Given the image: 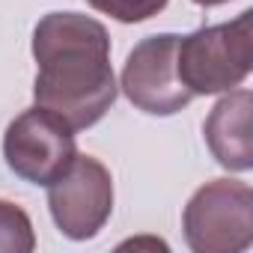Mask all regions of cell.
<instances>
[{"label": "cell", "mask_w": 253, "mask_h": 253, "mask_svg": "<svg viewBox=\"0 0 253 253\" xmlns=\"http://www.w3.org/2000/svg\"><path fill=\"white\" fill-rule=\"evenodd\" d=\"M197 6H206V9H211V6H223V3H229V0H194Z\"/></svg>", "instance_id": "30bf717a"}, {"label": "cell", "mask_w": 253, "mask_h": 253, "mask_svg": "<svg viewBox=\"0 0 253 253\" xmlns=\"http://www.w3.org/2000/svg\"><path fill=\"white\" fill-rule=\"evenodd\" d=\"M182 229L194 253L247 250L253 244V188L238 179L206 182L188 200Z\"/></svg>", "instance_id": "3957f363"}, {"label": "cell", "mask_w": 253, "mask_h": 253, "mask_svg": "<svg viewBox=\"0 0 253 253\" xmlns=\"http://www.w3.org/2000/svg\"><path fill=\"white\" fill-rule=\"evenodd\" d=\"M176 33H158L137 42L122 69V92L137 110L149 116H173L191 104L188 86L176 72Z\"/></svg>", "instance_id": "8992f818"}, {"label": "cell", "mask_w": 253, "mask_h": 253, "mask_svg": "<svg viewBox=\"0 0 253 253\" xmlns=\"http://www.w3.org/2000/svg\"><path fill=\"white\" fill-rule=\"evenodd\" d=\"M86 3L101 15H110L113 21L140 24V21H149L152 15H158L170 0H86Z\"/></svg>", "instance_id": "9c48e42d"}, {"label": "cell", "mask_w": 253, "mask_h": 253, "mask_svg": "<svg viewBox=\"0 0 253 253\" xmlns=\"http://www.w3.org/2000/svg\"><path fill=\"white\" fill-rule=\"evenodd\" d=\"M33 250H36V232L30 214L9 200H0V253H33Z\"/></svg>", "instance_id": "ba28073f"}, {"label": "cell", "mask_w": 253, "mask_h": 253, "mask_svg": "<svg viewBox=\"0 0 253 253\" xmlns=\"http://www.w3.org/2000/svg\"><path fill=\"white\" fill-rule=\"evenodd\" d=\"M250 18L253 12L244 9L232 21L209 24L179 36L176 72L191 95H220L244 84L253 69Z\"/></svg>", "instance_id": "7a4b0ae2"}, {"label": "cell", "mask_w": 253, "mask_h": 253, "mask_svg": "<svg viewBox=\"0 0 253 253\" xmlns=\"http://www.w3.org/2000/svg\"><path fill=\"white\" fill-rule=\"evenodd\" d=\"M33 60L39 66L33 98L84 131L113 107L116 75L110 66L107 27L81 12H48L33 30Z\"/></svg>", "instance_id": "6da1fadb"}, {"label": "cell", "mask_w": 253, "mask_h": 253, "mask_svg": "<svg viewBox=\"0 0 253 253\" xmlns=\"http://www.w3.org/2000/svg\"><path fill=\"white\" fill-rule=\"evenodd\" d=\"M48 209L57 229L66 238L72 241L95 238L113 211L110 170L92 155H78L48 185Z\"/></svg>", "instance_id": "5b68a950"}, {"label": "cell", "mask_w": 253, "mask_h": 253, "mask_svg": "<svg viewBox=\"0 0 253 253\" xmlns=\"http://www.w3.org/2000/svg\"><path fill=\"white\" fill-rule=\"evenodd\" d=\"M253 92L229 89L206 116L203 134L211 158L229 173H247L253 167V134H250Z\"/></svg>", "instance_id": "52a82bcc"}, {"label": "cell", "mask_w": 253, "mask_h": 253, "mask_svg": "<svg viewBox=\"0 0 253 253\" xmlns=\"http://www.w3.org/2000/svg\"><path fill=\"white\" fill-rule=\"evenodd\" d=\"M3 158L18 179L48 188L78 158L75 131L48 107H27L6 125Z\"/></svg>", "instance_id": "277c9868"}]
</instances>
